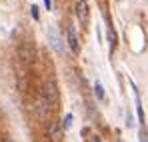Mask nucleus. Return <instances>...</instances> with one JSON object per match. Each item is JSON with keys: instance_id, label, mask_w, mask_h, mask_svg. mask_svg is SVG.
I'll return each mask as SVG.
<instances>
[{"instance_id": "nucleus-13", "label": "nucleus", "mask_w": 148, "mask_h": 142, "mask_svg": "<svg viewBox=\"0 0 148 142\" xmlns=\"http://www.w3.org/2000/svg\"><path fill=\"white\" fill-rule=\"evenodd\" d=\"M44 6H46V10L52 8V0H44Z\"/></svg>"}, {"instance_id": "nucleus-9", "label": "nucleus", "mask_w": 148, "mask_h": 142, "mask_svg": "<svg viewBox=\"0 0 148 142\" xmlns=\"http://www.w3.org/2000/svg\"><path fill=\"white\" fill-rule=\"evenodd\" d=\"M94 94H96L98 100H104V88H102V84H100V82L94 84Z\"/></svg>"}, {"instance_id": "nucleus-8", "label": "nucleus", "mask_w": 148, "mask_h": 142, "mask_svg": "<svg viewBox=\"0 0 148 142\" xmlns=\"http://www.w3.org/2000/svg\"><path fill=\"white\" fill-rule=\"evenodd\" d=\"M108 42H110V54H112L114 48H116V32H114L112 26H110V30H108Z\"/></svg>"}, {"instance_id": "nucleus-11", "label": "nucleus", "mask_w": 148, "mask_h": 142, "mask_svg": "<svg viewBox=\"0 0 148 142\" xmlns=\"http://www.w3.org/2000/svg\"><path fill=\"white\" fill-rule=\"evenodd\" d=\"M30 16H32L34 20H40V12H38V6H36V4L30 6Z\"/></svg>"}, {"instance_id": "nucleus-6", "label": "nucleus", "mask_w": 148, "mask_h": 142, "mask_svg": "<svg viewBox=\"0 0 148 142\" xmlns=\"http://www.w3.org/2000/svg\"><path fill=\"white\" fill-rule=\"evenodd\" d=\"M34 110H36V114H38L40 118H46V116H48L50 104H48V100H46V98H44L42 94L38 96V100H36V106H34Z\"/></svg>"}, {"instance_id": "nucleus-10", "label": "nucleus", "mask_w": 148, "mask_h": 142, "mask_svg": "<svg viewBox=\"0 0 148 142\" xmlns=\"http://www.w3.org/2000/svg\"><path fill=\"white\" fill-rule=\"evenodd\" d=\"M72 114H66V116H64V120H62V122H60V124H62V128H64V130H68V128H70V126H72Z\"/></svg>"}, {"instance_id": "nucleus-2", "label": "nucleus", "mask_w": 148, "mask_h": 142, "mask_svg": "<svg viewBox=\"0 0 148 142\" xmlns=\"http://www.w3.org/2000/svg\"><path fill=\"white\" fill-rule=\"evenodd\" d=\"M18 58H20L24 64H32V62H34V58H36L34 44H32V42H22L20 48H18Z\"/></svg>"}, {"instance_id": "nucleus-1", "label": "nucleus", "mask_w": 148, "mask_h": 142, "mask_svg": "<svg viewBox=\"0 0 148 142\" xmlns=\"http://www.w3.org/2000/svg\"><path fill=\"white\" fill-rule=\"evenodd\" d=\"M42 96L48 100V104H56L58 102V84H56V80H46L44 84H42Z\"/></svg>"}, {"instance_id": "nucleus-7", "label": "nucleus", "mask_w": 148, "mask_h": 142, "mask_svg": "<svg viewBox=\"0 0 148 142\" xmlns=\"http://www.w3.org/2000/svg\"><path fill=\"white\" fill-rule=\"evenodd\" d=\"M48 42L56 52H62V48H64L62 46V40H60V36H58V32L54 28H48Z\"/></svg>"}, {"instance_id": "nucleus-12", "label": "nucleus", "mask_w": 148, "mask_h": 142, "mask_svg": "<svg viewBox=\"0 0 148 142\" xmlns=\"http://www.w3.org/2000/svg\"><path fill=\"white\" fill-rule=\"evenodd\" d=\"M140 142H148V132H146V128H140Z\"/></svg>"}, {"instance_id": "nucleus-14", "label": "nucleus", "mask_w": 148, "mask_h": 142, "mask_svg": "<svg viewBox=\"0 0 148 142\" xmlns=\"http://www.w3.org/2000/svg\"><path fill=\"white\" fill-rule=\"evenodd\" d=\"M2 142H14V140H12V138H8V136H6V138H2Z\"/></svg>"}, {"instance_id": "nucleus-4", "label": "nucleus", "mask_w": 148, "mask_h": 142, "mask_svg": "<svg viewBox=\"0 0 148 142\" xmlns=\"http://www.w3.org/2000/svg\"><path fill=\"white\" fill-rule=\"evenodd\" d=\"M76 18L80 20L82 26H86L90 20V8H88V2L86 0H78L76 2Z\"/></svg>"}, {"instance_id": "nucleus-5", "label": "nucleus", "mask_w": 148, "mask_h": 142, "mask_svg": "<svg viewBox=\"0 0 148 142\" xmlns=\"http://www.w3.org/2000/svg\"><path fill=\"white\" fill-rule=\"evenodd\" d=\"M66 40H68V46L72 50L74 54H78V50H80V44H78V36H76V28H74L72 24L68 26V30H66Z\"/></svg>"}, {"instance_id": "nucleus-15", "label": "nucleus", "mask_w": 148, "mask_h": 142, "mask_svg": "<svg viewBox=\"0 0 148 142\" xmlns=\"http://www.w3.org/2000/svg\"><path fill=\"white\" fill-rule=\"evenodd\" d=\"M94 142H102V140H100V138H98V136H94Z\"/></svg>"}, {"instance_id": "nucleus-3", "label": "nucleus", "mask_w": 148, "mask_h": 142, "mask_svg": "<svg viewBox=\"0 0 148 142\" xmlns=\"http://www.w3.org/2000/svg\"><path fill=\"white\" fill-rule=\"evenodd\" d=\"M62 134H64V128H62V124H60V122H56V120L48 122L46 136L50 138V142H60V140H62Z\"/></svg>"}]
</instances>
